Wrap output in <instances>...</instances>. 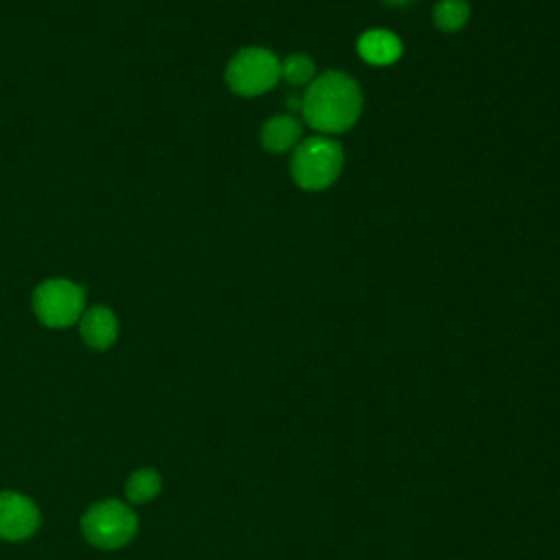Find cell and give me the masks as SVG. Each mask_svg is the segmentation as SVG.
<instances>
[{"instance_id":"cell-1","label":"cell","mask_w":560,"mask_h":560,"mask_svg":"<svg viewBox=\"0 0 560 560\" xmlns=\"http://www.w3.org/2000/svg\"><path fill=\"white\" fill-rule=\"evenodd\" d=\"M361 90L343 72H324L308 83L302 96L304 120L322 133H341L350 129L361 114Z\"/></svg>"},{"instance_id":"cell-2","label":"cell","mask_w":560,"mask_h":560,"mask_svg":"<svg viewBox=\"0 0 560 560\" xmlns=\"http://www.w3.org/2000/svg\"><path fill=\"white\" fill-rule=\"evenodd\" d=\"M343 168L341 147L326 136H311L302 140L291 158V175L304 190L328 188Z\"/></svg>"},{"instance_id":"cell-3","label":"cell","mask_w":560,"mask_h":560,"mask_svg":"<svg viewBox=\"0 0 560 560\" xmlns=\"http://www.w3.org/2000/svg\"><path fill=\"white\" fill-rule=\"evenodd\" d=\"M81 529L88 542L101 549L127 545L138 529V516L116 499H105L88 508L81 518Z\"/></svg>"},{"instance_id":"cell-4","label":"cell","mask_w":560,"mask_h":560,"mask_svg":"<svg viewBox=\"0 0 560 560\" xmlns=\"http://www.w3.org/2000/svg\"><path fill=\"white\" fill-rule=\"evenodd\" d=\"M278 79L280 59L271 50L258 46L238 50L225 68V81L230 90L241 96H258L271 90Z\"/></svg>"},{"instance_id":"cell-5","label":"cell","mask_w":560,"mask_h":560,"mask_svg":"<svg viewBox=\"0 0 560 560\" xmlns=\"http://www.w3.org/2000/svg\"><path fill=\"white\" fill-rule=\"evenodd\" d=\"M85 306V291L63 278L46 280L35 289L33 311L42 324L50 328H66L81 319Z\"/></svg>"},{"instance_id":"cell-6","label":"cell","mask_w":560,"mask_h":560,"mask_svg":"<svg viewBox=\"0 0 560 560\" xmlns=\"http://www.w3.org/2000/svg\"><path fill=\"white\" fill-rule=\"evenodd\" d=\"M39 525V512L35 503L18 492H0V538L24 540Z\"/></svg>"},{"instance_id":"cell-7","label":"cell","mask_w":560,"mask_h":560,"mask_svg":"<svg viewBox=\"0 0 560 560\" xmlns=\"http://www.w3.org/2000/svg\"><path fill=\"white\" fill-rule=\"evenodd\" d=\"M81 337L94 350L109 348L118 337V322L107 306H92L81 315Z\"/></svg>"},{"instance_id":"cell-8","label":"cell","mask_w":560,"mask_h":560,"mask_svg":"<svg viewBox=\"0 0 560 560\" xmlns=\"http://www.w3.org/2000/svg\"><path fill=\"white\" fill-rule=\"evenodd\" d=\"M357 50L363 57V61H368L372 66H389L400 57L402 44L394 33L374 28L359 37Z\"/></svg>"},{"instance_id":"cell-9","label":"cell","mask_w":560,"mask_h":560,"mask_svg":"<svg viewBox=\"0 0 560 560\" xmlns=\"http://www.w3.org/2000/svg\"><path fill=\"white\" fill-rule=\"evenodd\" d=\"M300 133H302L300 122L291 114H282V116L269 118L262 125L260 142L271 153H284L300 140Z\"/></svg>"},{"instance_id":"cell-10","label":"cell","mask_w":560,"mask_h":560,"mask_svg":"<svg viewBox=\"0 0 560 560\" xmlns=\"http://www.w3.org/2000/svg\"><path fill=\"white\" fill-rule=\"evenodd\" d=\"M470 15V7L466 0H440L433 9V22L440 31L453 33L459 31Z\"/></svg>"},{"instance_id":"cell-11","label":"cell","mask_w":560,"mask_h":560,"mask_svg":"<svg viewBox=\"0 0 560 560\" xmlns=\"http://www.w3.org/2000/svg\"><path fill=\"white\" fill-rule=\"evenodd\" d=\"M127 499L131 503H147L160 492V475L153 468H140L127 479Z\"/></svg>"},{"instance_id":"cell-12","label":"cell","mask_w":560,"mask_h":560,"mask_svg":"<svg viewBox=\"0 0 560 560\" xmlns=\"http://www.w3.org/2000/svg\"><path fill=\"white\" fill-rule=\"evenodd\" d=\"M280 77L291 85H306L315 79V63L306 55H291L280 61Z\"/></svg>"},{"instance_id":"cell-13","label":"cell","mask_w":560,"mask_h":560,"mask_svg":"<svg viewBox=\"0 0 560 560\" xmlns=\"http://www.w3.org/2000/svg\"><path fill=\"white\" fill-rule=\"evenodd\" d=\"M387 4H394V7H398V4H405V2H409V0H385Z\"/></svg>"}]
</instances>
